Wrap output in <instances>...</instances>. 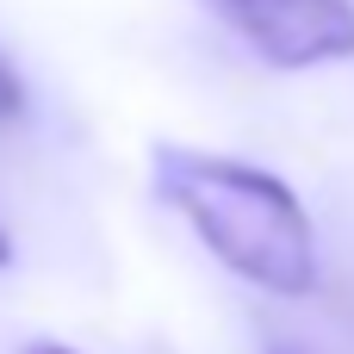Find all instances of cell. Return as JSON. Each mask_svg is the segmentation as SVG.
I'll use <instances>...</instances> for the list:
<instances>
[{
  "instance_id": "6da1fadb",
  "label": "cell",
  "mask_w": 354,
  "mask_h": 354,
  "mask_svg": "<svg viewBox=\"0 0 354 354\" xmlns=\"http://www.w3.org/2000/svg\"><path fill=\"white\" fill-rule=\"evenodd\" d=\"M149 187L174 218H187V230L205 243V255L218 268H230L236 280H249L274 299L317 292V230H311L305 199L280 174L218 156V149L156 143Z\"/></svg>"
},
{
  "instance_id": "7a4b0ae2",
  "label": "cell",
  "mask_w": 354,
  "mask_h": 354,
  "mask_svg": "<svg viewBox=\"0 0 354 354\" xmlns=\"http://www.w3.org/2000/svg\"><path fill=\"white\" fill-rule=\"evenodd\" d=\"M212 12L280 75L354 62V0H212Z\"/></svg>"
},
{
  "instance_id": "3957f363",
  "label": "cell",
  "mask_w": 354,
  "mask_h": 354,
  "mask_svg": "<svg viewBox=\"0 0 354 354\" xmlns=\"http://www.w3.org/2000/svg\"><path fill=\"white\" fill-rule=\"evenodd\" d=\"M25 106H31V93H25V81H19V68L0 56V124H12V118H25Z\"/></svg>"
},
{
  "instance_id": "277c9868",
  "label": "cell",
  "mask_w": 354,
  "mask_h": 354,
  "mask_svg": "<svg viewBox=\"0 0 354 354\" xmlns=\"http://www.w3.org/2000/svg\"><path fill=\"white\" fill-rule=\"evenodd\" d=\"M19 354H81V348H68V342H50V336H37V342H25Z\"/></svg>"
},
{
  "instance_id": "5b68a950",
  "label": "cell",
  "mask_w": 354,
  "mask_h": 354,
  "mask_svg": "<svg viewBox=\"0 0 354 354\" xmlns=\"http://www.w3.org/2000/svg\"><path fill=\"white\" fill-rule=\"evenodd\" d=\"M6 261H12V230L0 224V268H6Z\"/></svg>"
}]
</instances>
